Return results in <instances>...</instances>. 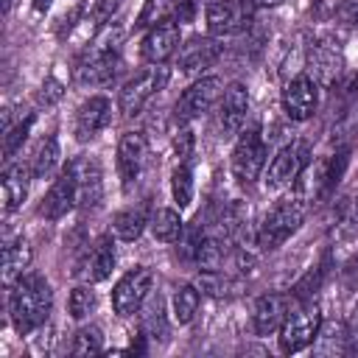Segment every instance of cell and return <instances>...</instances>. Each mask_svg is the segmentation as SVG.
<instances>
[{
	"label": "cell",
	"mask_w": 358,
	"mask_h": 358,
	"mask_svg": "<svg viewBox=\"0 0 358 358\" xmlns=\"http://www.w3.org/2000/svg\"><path fill=\"white\" fill-rule=\"evenodd\" d=\"M31 260H34L31 243H28L25 238L11 241V243L3 249V282H6V285H11L14 280H20V277L28 271Z\"/></svg>",
	"instance_id": "603a6c76"
},
{
	"label": "cell",
	"mask_w": 358,
	"mask_h": 358,
	"mask_svg": "<svg viewBox=\"0 0 358 358\" xmlns=\"http://www.w3.org/2000/svg\"><path fill=\"white\" fill-rule=\"evenodd\" d=\"M31 171L22 162H8L3 171V210L6 215L14 213L17 207H22L25 196H28V182H31Z\"/></svg>",
	"instance_id": "44dd1931"
},
{
	"label": "cell",
	"mask_w": 358,
	"mask_h": 358,
	"mask_svg": "<svg viewBox=\"0 0 358 358\" xmlns=\"http://www.w3.org/2000/svg\"><path fill=\"white\" fill-rule=\"evenodd\" d=\"M8 3H11V0H6V6H8Z\"/></svg>",
	"instance_id": "7bdbcfd3"
},
{
	"label": "cell",
	"mask_w": 358,
	"mask_h": 358,
	"mask_svg": "<svg viewBox=\"0 0 358 358\" xmlns=\"http://www.w3.org/2000/svg\"><path fill=\"white\" fill-rule=\"evenodd\" d=\"M145 157H148V143L143 131H126L117 143V173H120L123 190H131V185H137Z\"/></svg>",
	"instance_id": "9a60e30c"
},
{
	"label": "cell",
	"mask_w": 358,
	"mask_h": 358,
	"mask_svg": "<svg viewBox=\"0 0 358 358\" xmlns=\"http://www.w3.org/2000/svg\"><path fill=\"white\" fill-rule=\"evenodd\" d=\"M308 67H310L308 76H313L316 84L333 87V84L338 81L341 70H344L341 48H338L333 39H327V36L313 39V42L308 45Z\"/></svg>",
	"instance_id": "7c38bea8"
},
{
	"label": "cell",
	"mask_w": 358,
	"mask_h": 358,
	"mask_svg": "<svg viewBox=\"0 0 358 358\" xmlns=\"http://www.w3.org/2000/svg\"><path fill=\"white\" fill-rule=\"evenodd\" d=\"M120 6H123V0H95V6H92V22L95 25H106Z\"/></svg>",
	"instance_id": "8d00e7d4"
},
{
	"label": "cell",
	"mask_w": 358,
	"mask_h": 358,
	"mask_svg": "<svg viewBox=\"0 0 358 358\" xmlns=\"http://www.w3.org/2000/svg\"><path fill=\"white\" fill-rule=\"evenodd\" d=\"M148 218H145V210L143 207H129V210H120L115 213L112 218V232L120 238V241H137L145 229Z\"/></svg>",
	"instance_id": "d4e9b609"
},
{
	"label": "cell",
	"mask_w": 358,
	"mask_h": 358,
	"mask_svg": "<svg viewBox=\"0 0 358 358\" xmlns=\"http://www.w3.org/2000/svg\"><path fill=\"white\" fill-rule=\"evenodd\" d=\"M76 204H78V199H76V179H73V171H70V165H67V168L56 176V182L50 185L48 196L42 199V215L50 218V221H56V218L67 215Z\"/></svg>",
	"instance_id": "d6986e66"
},
{
	"label": "cell",
	"mask_w": 358,
	"mask_h": 358,
	"mask_svg": "<svg viewBox=\"0 0 358 358\" xmlns=\"http://www.w3.org/2000/svg\"><path fill=\"white\" fill-rule=\"evenodd\" d=\"M316 341H319V347H316L319 352H341V350L350 347L347 327H344L341 322H330V324L322 322V327H319V333H316Z\"/></svg>",
	"instance_id": "f546056e"
},
{
	"label": "cell",
	"mask_w": 358,
	"mask_h": 358,
	"mask_svg": "<svg viewBox=\"0 0 358 358\" xmlns=\"http://www.w3.org/2000/svg\"><path fill=\"white\" fill-rule=\"evenodd\" d=\"M199 302H201V294L196 285H182L173 291V299H171V313H173V322L179 324H187L193 322L196 310H199Z\"/></svg>",
	"instance_id": "484cf974"
},
{
	"label": "cell",
	"mask_w": 358,
	"mask_h": 358,
	"mask_svg": "<svg viewBox=\"0 0 358 358\" xmlns=\"http://www.w3.org/2000/svg\"><path fill=\"white\" fill-rule=\"evenodd\" d=\"M266 143L257 126H249L246 131H241L235 148H232V176L241 185H252L255 179H260L263 168H266Z\"/></svg>",
	"instance_id": "5b68a950"
},
{
	"label": "cell",
	"mask_w": 358,
	"mask_h": 358,
	"mask_svg": "<svg viewBox=\"0 0 358 358\" xmlns=\"http://www.w3.org/2000/svg\"><path fill=\"white\" fill-rule=\"evenodd\" d=\"M171 196L179 204V210L190 207V201H193V173L185 162L176 165V171L171 173Z\"/></svg>",
	"instance_id": "4dcf8cb0"
},
{
	"label": "cell",
	"mask_w": 358,
	"mask_h": 358,
	"mask_svg": "<svg viewBox=\"0 0 358 358\" xmlns=\"http://www.w3.org/2000/svg\"><path fill=\"white\" fill-rule=\"evenodd\" d=\"M95 305H98V296L90 285H76L67 296V310L73 319H87L95 310Z\"/></svg>",
	"instance_id": "d6a6232c"
},
{
	"label": "cell",
	"mask_w": 358,
	"mask_h": 358,
	"mask_svg": "<svg viewBox=\"0 0 358 358\" xmlns=\"http://www.w3.org/2000/svg\"><path fill=\"white\" fill-rule=\"evenodd\" d=\"M115 260H117V255H115L112 238L95 241V246L90 249V255H87V260H84V277H87L90 282L106 280V277L112 274V268H115Z\"/></svg>",
	"instance_id": "7402d4cb"
},
{
	"label": "cell",
	"mask_w": 358,
	"mask_h": 358,
	"mask_svg": "<svg viewBox=\"0 0 358 358\" xmlns=\"http://www.w3.org/2000/svg\"><path fill=\"white\" fill-rule=\"evenodd\" d=\"M288 310H291V296H285V294H263L257 299L255 316H252L255 333L257 336H268V333L280 330V324L285 322Z\"/></svg>",
	"instance_id": "ffe728a7"
},
{
	"label": "cell",
	"mask_w": 358,
	"mask_h": 358,
	"mask_svg": "<svg viewBox=\"0 0 358 358\" xmlns=\"http://www.w3.org/2000/svg\"><path fill=\"white\" fill-rule=\"evenodd\" d=\"M199 291H204V294H213V296H227L235 285L221 274V271H201V277H199V285H196Z\"/></svg>",
	"instance_id": "d590c367"
},
{
	"label": "cell",
	"mask_w": 358,
	"mask_h": 358,
	"mask_svg": "<svg viewBox=\"0 0 358 358\" xmlns=\"http://www.w3.org/2000/svg\"><path fill=\"white\" fill-rule=\"evenodd\" d=\"M148 227H151V235L157 238V241H162V243H173V241H179L182 238V215L176 213V210H171V207H159L154 215H151V221H148Z\"/></svg>",
	"instance_id": "cb8c5ba5"
},
{
	"label": "cell",
	"mask_w": 358,
	"mask_h": 358,
	"mask_svg": "<svg viewBox=\"0 0 358 358\" xmlns=\"http://www.w3.org/2000/svg\"><path fill=\"white\" fill-rule=\"evenodd\" d=\"M336 17H338L344 25H350V28L358 31V0H344V3L338 6Z\"/></svg>",
	"instance_id": "f35d334b"
},
{
	"label": "cell",
	"mask_w": 358,
	"mask_h": 358,
	"mask_svg": "<svg viewBox=\"0 0 358 358\" xmlns=\"http://www.w3.org/2000/svg\"><path fill=\"white\" fill-rule=\"evenodd\" d=\"M143 336H148V338H159V341H165L168 338V316H165V305H162V299L159 296H154V299H148V305H145V313H143Z\"/></svg>",
	"instance_id": "f1b7e54d"
},
{
	"label": "cell",
	"mask_w": 358,
	"mask_h": 358,
	"mask_svg": "<svg viewBox=\"0 0 358 358\" xmlns=\"http://www.w3.org/2000/svg\"><path fill=\"white\" fill-rule=\"evenodd\" d=\"M305 221V201L299 196H288L280 199L263 218L260 229H257V246L263 252H271L277 246H282Z\"/></svg>",
	"instance_id": "7a4b0ae2"
},
{
	"label": "cell",
	"mask_w": 358,
	"mask_h": 358,
	"mask_svg": "<svg viewBox=\"0 0 358 358\" xmlns=\"http://www.w3.org/2000/svg\"><path fill=\"white\" fill-rule=\"evenodd\" d=\"M305 168H308V145L294 140L271 157L268 171H266V187L268 190H282V187L294 185L302 176Z\"/></svg>",
	"instance_id": "9c48e42d"
},
{
	"label": "cell",
	"mask_w": 358,
	"mask_h": 358,
	"mask_svg": "<svg viewBox=\"0 0 358 358\" xmlns=\"http://www.w3.org/2000/svg\"><path fill=\"white\" fill-rule=\"evenodd\" d=\"M176 6H179V0H145L143 8H140V14H137V22H134V25H137V28H151V25L168 20V14L176 11Z\"/></svg>",
	"instance_id": "1f68e13d"
},
{
	"label": "cell",
	"mask_w": 358,
	"mask_h": 358,
	"mask_svg": "<svg viewBox=\"0 0 358 358\" xmlns=\"http://www.w3.org/2000/svg\"><path fill=\"white\" fill-rule=\"evenodd\" d=\"M64 95V87L56 81V78H48L45 84H42V92H39V101L48 106V103H56L59 98Z\"/></svg>",
	"instance_id": "ab89813d"
},
{
	"label": "cell",
	"mask_w": 358,
	"mask_h": 358,
	"mask_svg": "<svg viewBox=\"0 0 358 358\" xmlns=\"http://www.w3.org/2000/svg\"><path fill=\"white\" fill-rule=\"evenodd\" d=\"M120 73V56L117 50H101V48H90L73 67V81L78 87H103L109 81H115Z\"/></svg>",
	"instance_id": "52a82bcc"
},
{
	"label": "cell",
	"mask_w": 358,
	"mask_h": 358,
	"mask_svg": "<svg viewBox=\"0 0 358 358\" xmlns=\"http://www.w3.org/2000/svg\"><path fill=\"white\" fill-rule=\"evenodd\" d=\"M53 308V291L45 277L39 274H22L8 285V316L17 327V333H31L50 316Z\"/></svg>",
	"instance_id": "6da1fadb"
},
{
	"label": "cell",
	"mask_w": 358,
	"mask_h": 358,
	"mask_svg": "<svg viewBox=\"0 0 358 358\" xmlns=\"http://www.w3.org/2000/svg\"><path fill=\"white\" fill-rule=\"evenodd\" d=\"M224 241L218 235H204L196 246V263L201 271H221V263H224Z\"/></svg>",
	"instance_id": "83f0119b"
},
{
	"label": "cell",
	"mask_w": 358,
	"mask_h": 358,
	"mask_svg": "<svg viewBox=\"0 0 358 358\" xmlns=\"http://www.w3.org/2000/svg\"><path fill=\"white\" fill-rule=\"evenodd\" d=\"M221 56V45L210 36H193L187 45L179 48V70L185 76H201L207 67H213Z\"/></svg>",
	"instance_id": "ac0fdd59"
},
{
	"label": "cell",
	"mask_w": 358,
	"mask_h": 358,
	"mask_svg": "<svg viewBox=\"0 0 358 358\" xmlns=\"http://www.w3.org/2000/svg\"><path fill=\"white\" fill-rule=\"evenodd\" d=\"M319 327H322V310H319V305L313 299L302 302L299 308L288 310L285 322L277 330L280 333L277 336L280 338V350L282 352H299V350H305L308 344L316 341Z\"/></svg>",
	"instance_id": "3957f363"
},
{
	"label": "cell",
	"mask_w": 358,
	"mask_h": 358,
	"mask_svg": "<svg viewBox=\"0 0 358 358\" xmlns=\"http://www.w3.org/2000/svg\"><path fill=\"white\" fill-rule=\"evenodd\" d=\"M224 95V84L218 76H199L176 101V120L179 123H190L196 117H201L204 112H210L215 106V101Z\"/></svg>",
	"instance_id": "8992f818"
},
{
	"label": "cell",
	"mask_w": 358,
	"mask_h": 358,
	"mask_svg": "<svg viewBox=\"0 0 358 358\" xmlns=\"http://www.w3.org/2000/svg\"><path fill=\"white\" fill-rule=\"evenodd\" d=\"M50 3H53V0H34V8H36V11H48Z\"/></svg>",
	"instance_id": "b9f144b4"
},
{
	"label": "cell",
	"mask_w": 358,
	"mask_h": 358,
	"mask_svg": "<svg viewBox=\"0 0 358 358\" xmlns=\"http://www.w3.org/2000/svg\"><path fill=\"white\" fill-rule=\"evenodd\" d=\"M282 0H252V6L255 8H274V6H280Z\"/></svg>",
	"instance_id": "60d3db41"
},
{
	"label": "cell",
	"mask_w": 358,
	"mask_h": 358,
	"mask_svg": "<svg viewBox=\"0 0 358 358\" xmlns=\"http://www.w3.org/2000/svg\"><path fill=\"white\" fill-rule=\"evenodd\" d=\"M252 14V0H213L207 6V28L213 36H232L249 28Z\"/></svg>",
	"instance_id": "30bf717a"
},
{
	"label": "cell",
	"mask_w": 358,
	"mask_h": 358,
	"mask_svg": "<svg viewBox=\"0 0 358 358\" xmlns=\"http://www.w3.org/2000/svg\"><path fill=\"white\" fill-rule=\"evenodd\" d=\"M319 106V84L308 73H296L285 90H282V109L291 120H308L313 117Z\"/></svg>",
	"instance_id": "4fadbf2b"
},
{
	"label": "cell",
	"mask_w": 358,
	"mask_h": 358,
	"mask_svg": "<svg viewBox=\"0 0 358 358\" xmlns=\"http://www.w3.org/2000/svg\"><path fill=\"white\" fill-rule=\"evenodd\" d=\"M31 123H34V117L20 120L17 126H6V134H3V159H6V162H11L14 154H17V148L25 143V137H28V131H31Z\"/></svg>",
	"instance_id": "e575fe53"
},
{
	"label": "cell",
	"mask_w": 358,
	"mask_h": 358,
	"mask_svg": "<svg viewBox=\"0 0 358 358\" xmlns=\"http://www.w3.org/2000/svg\"><path fill=\"white\" fill-rule=\"evenodd\" d=\"M249 112V92L241 81H232L224 95H221V112H218V126L224 137H235L241 134V126L246 120Z\"/></svg>",
	"instance_id": "e0dca14e"
},
{
	"label": "cell",
	"mask_w": 358,
	"mask_h": 358,
	"mask_svg": "<svg viewBox=\"0 0 358 358\" xmlns=\"http://www.w3.org/2000/svg\"><path fill=\"white\" fill-rule=\"evenodd\" d=\"M173 151H176L179 159H187V157L193 154V131H190L187 126H182V129L176 131V137H173Z\"/></svg>",
	"instance_id": "74e56055"
},
{
	"label": "cell",
	"mask_w": 358,
	"mask_h": 358,
	"mask_svg": "<svg viewBox=\"0 0 358 358\" xmlns=\"http://www.w3.org/2000/svg\"><path fill=\"white\" fill-rule=\"evenodd\" d=\"M151 280L154 277H151V271L145 266H134L131 271H126L117 280V285L112 288V308H115V313L117 316H134L145 305V299L151 294Z\"/></svg>",
	"instance_id": "ba28073f"
},
{
	"label": "cell",
	"mask_w": 358,
	"mask_h": 358,
	"mask_svg": "<svg viewBox=\"0 0 358 358\" xmlns=\"http://www.w3.org/2000/svg\"><path fill=\"white\" fill-rule=\"evenodd\" d=\"M179 39H182L179 36V22L168 17V20L148 28V34L140 42V56L151 64H162L179 50Z\"/></svg>",
	"instance_id": "2e32d148"
},
{
	"label": "cell",
	"mask_w": 358,
	"mask_h": 358,
	"mask_svg": "<svg viewBox=\"0 0 358 358\" xmlns=\"http://www.w3.org/2000/svg\"><path fill=\"white\" fill-rule=\"evenodd\" d=\"M76 179V199L78 207L84 210H95L103 201V173H101V162L95 157H76L73 162H67Z\"/></svg>",
	"instance_id": "8fae6325"
},
{
	"label": "cell",
	"mask_w": 358,
	"mask_h": 358,
	"mask_svg": "<svg viewBox=\"0 0 358 358\" xmlns=\"http://www.w3.org/2000/svg\"><path fill=\"white\" fill-rule=\"evenodd\" d=\"M168 67L162 64H154V67H145L140 70L134 78H129L117 95V109L123 117H134L143 112V106L168 84Z\"/></svg>",
	"instance_id": "277c9868"
},
{
	"label": "cell",
	"mask_w": 358,
	"mask_h": 358,
	"mask_svg": "<svg viewBox=\"0 0 358 358\" xmlns=\"http://www.w3.org/2000/svg\"><path fill=\"white\" fill-rule=\"evenodd\" d=\"M112 120V101L106 95H90L78 109L73 120V134L78 143L95 140Z\"/></svg>",
	"instance_id": "5bb4252c"
},
{
	"label": "cell",
	"mask_w": 358,
	"mask_h": 358,
	"mask_svg": "<svg viewBox=\"0 0 358 358\" xmlns=\"http://www.w3.org/2000/svg\"><path fill=\"white\" fill-rule=\"evenodd\" d=\"M59 143H56V137H45L39 145H36V151H34V159H31V173H34V179H45V176H50L53 173V168L59 165Z\"/></svg>",
	"instance_id": "4316f807"
},
{
	"label": "cell",
	"mask_w": 358,
	"mask_h": 358,
	"mask_svg": "<svg viewBox=\"0 0 358 358\" xmlns=\"http://www.w3.org/2000/svg\"><path fill=\"white\" fill-rule=\"evenodd\" d=\"M103 352V333L101 327L90 324V327H81L76 333V341H73V355H98Z\"/></svg>",
	"instance_id": "836d02e7"
}]
</instances>
